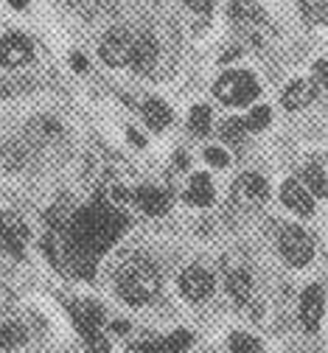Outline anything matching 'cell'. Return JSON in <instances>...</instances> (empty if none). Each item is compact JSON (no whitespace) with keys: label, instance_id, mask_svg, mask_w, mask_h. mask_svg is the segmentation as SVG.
I'll use <instances>...</instances> for the list:
<instances>
[{"label":"cell","instance_id":"cell-1","mask_svg":"<svg viewBox=\"0 0 328 353\" xmlns=\"http://www.w3.org/2000/svg\"><path fill=\"white\" fill-rule=\"evenodd\" d=\"M160 289V275L146 258H132L127 261L118 272V294L130 305L149 303Z\"/></svg>","mask_w":328,"mask_h":353},{"label":"cell","instance_id":"cell-2","mask_svg":"<svg viewBox=\"0 0 328 353\" xmlns=\"http://www.w3.org/2000/svg\"><path fill=\"white\" fill-rule=\"evenodd\" d=\"M214 93L225 101V104H247L258 96V81L253 79V73H244V70H233V73H225Z\"/></svg>","mask_w":328,"mask_h":353},{"label":"cell","instance_id":"cell-3","mask_svg":"<svg viewBox=\"0 0 328 353\" xmlns=\"http://www.w3.org/2000/svg\"><path fill=\"white\" fill-rule=\"evenodd\" d=\"M280 252L292 267H306L314 255V244L300 228H286L280 233Z\"/></svg>","mask_w":328,"mask_h":353},{"label":"cell","instance_id":"cell-4","mask_svg":"<svg viewBox=\"0 0 328 353\" xmlns=\"http://www.w3.org/2000/svg\"><path fill=\"white\" fill-rule=\"evenodd\" d=\"M99 54H101L104 65H110V68L127 65L130 57H132V37H130L124 28H112V31L101 39Z\"/></svg>","mask_w":328,"mask_h":353},{"label":"cell","instance_id":"cell-5","mask_svg":"<svg viewBox=\"0 0 328 353\" xmlns=\"http://www.w3.org/2000/svg\"><path fill=\"white\" fill-rule=\"evenodd\" d=\"M28 239V228L14 213H0V252L3 255H23Z\"/></svg>","mask_w":328,"mask_h":353},{"label":"cell","instance_id":"cell-6","mask_svg":"<svg viewBox=\"0 0 328 353\" xmlns=\"http://www.w3.org/2000/svg\"><path fill=\"white\" fill-rule=\"evenodd\" d=\"M269 188H267V180L258 174H241L236 185H233V202L241 205V208H256L267 199Z\"/></svg>","mask_w":328,"mask_h":353},{"label":"cell","instance_id":"cell-7","mask_svg":"<svg viewBox=\"0 0 328 353\" xmlns=\"http://www.w3.org/2000/svg\"><path fill=\"white\" fill-rule=\"evenodd\" d=\"M180 289L188 300L202 303V300H208L214 294V275L208 270H202V267H188L180 275Z\"/></svg>","mask_w":328,"mask_h":353},{"label":"cell","instance_id":"cell-8","mask_svg":"<svg viewBox=\"0 0 328 353\" xmlns=\"http://www.w3.org/2000/svg\"><path fill=\"white\" fill-rule=\"evenodd\" d=\"M31 59V42L20 34H9L0 39V65L3 68H23Z\"/></svg>","mask_w":328,"mask_h":353},{"label":"cell","instance_id":"cell-9","mask_svg":"<svg viewBox=\"0 0 328 353\" xmlns=\"http://www.w3.org/2000/svg\"><path fill=\"white\" fill-rule=\"evenodd\" d=\"M157 57H160V46H157V39L152 34H141L135 42H132V68L138 73H149L154 65H157Z\"/></svg>","mask_w":328,"mask_h":353},{"label":"cell","instance_id":"cell-10","mask_svg":"<svg viewBox=\"0 0 328 353\" xmlns=\"http://www.w3.org/2000/svg\"><path fill=\"white\" fill-rule=\"evenodd\" d=\"M322 320V289L311 283L300 297V323L306 331H317Z\"/></svg>","mask_w":328,"mask_h":353},{"label":"cell","instance_id":"cell-11","mask_svg":"<svg viewBox=\"0 0 328 353\" xmlns=\"http://www.w3.org/2000/svg\"><path fill=\"white\" fill-rule=\"evenodd\" d=\"M280 199H283L286 208L295 210V213H300V216H309V213L314 210V199H311L309 188H303L298 180L283 183V188H280Z\"/></svg>","mask_w":328,"mask_h":353},{"label":"cell","instance_id":"cell-12","mask_svg":"<svg viewBox=\"0 0 328 353\" xmlns=\"http://www.w3.org/2000/svg\"><path fill=\"white\" fill-rule=\"evenodd\" d=\"M191 334L188 331H177L166 339H152V342H138L135 350L138 353H183L188 345H191Z\"/></svg>","mask_w":328,"mask_h":353},{"label":"cell","instance_id":"cell-13","mask_svg":"<svg viewBox=\"0 0 328 353\" xmlns=\"http://www.w3.org/2000/svg\"><path fill=\"white\" fill-rule=\"evenodd\" d=\"M317 96V84L311 79H298L292 81L289 87H286V93H283V107L286 110H300L306 104H311Z\"/></svg>","mask_w":328,"mask_h":353},{"label":"cell","instance_id":"cell-14","mask_svg":"<svg viewBox=\"0 0 328 353\" xmlns=\"http://www.w3.org/2000/svg\"><path fill=\"white\" fill-rule=\"evenodd\" d=\"M135 202H138L141 210L149 213V216H163V213L169 210V196L163 194L160 188H141V191L135 194Z\"/></svg>","mask_w":328,"mask_h":353},{"label":"cell","instance_id":"cell-15","mask_svg":"<svg viewBox=\"0 0 328 353\" xmlns=\"http://www.w3.org/2000/svg\"><path fill=\"white\" fill-rule=\"evenodd\" d=\"M188 202L191 205H211L214 202V185L208 180V174H194L191 176V185H188Z\"/></svg>","mask_w":328,"mask_h":353},{"label":"cell","instance_id":"cell-16","mask_svg":"<svg viewBox=\"0 0 328 353\" xmlns=\"http://www.w3.org/2000/svg\"><path fill=\"white\" fill-rule=\"evenodd\" d=\"M227 292L238 300V303H247L253 294V281L247 270H227Z\"/></svg>","mask_w":328,"mask_h":353},{"label":"cell","instance_id":"cell-17","mask_svg":"<svg viewBox=\"0 0 328 353\" xmlns=\"http://www.w3.org/2000/svg\"><path fill=\"white\" fill-rule=\"evenodd\" d=\"M143 118H146V123L152 129H166L172 123V110L163 104L160 99H152V101L143 104Z\"/></svg>","mask_w":328,"mask_h":353},{"label":"cell","instance_id":"cell-18","mask_svg":"<svg viewBox=\"0 0 328 353\" xmlns=\"http://www.w3.org/2000/svg\"><path fill=\"white\" fill-rule=\"evenodd\" d=\"M0 163H3V168H9V171H20L28 163V149L17 141H9L3 149H0Z\"/></svg>","mask_w":328,"mask_h":353},{"label":"cell","instance_id":"cell-19","mask_svg":"<svg viewBox=\"0 0 328 353\" xmlns=\"http://www.w3.org/2000/svg\"><path fill=\"white\" fill-rule=\"evenodd\" d=\"M230 14L236 23H244V26H253V23H261V9L253 3V0H233L230 6Z\"/></svg>","mask_w":328,"mask_h":353},{"label":"cell","instance_id":"cell-20","mask_svg":"<svg viewBox=\"0 0 328 353\" xmlns=\"http://www.w3.org/2000/svg\"><path fill=\"white\" fill-rule=\"evenodd\" d=\"M28 339L25 328L20 323H3L0 325V350H14Z\"/></svg>","mask_w":328,"mask_h":353},{"label":"cell","instance_id":"cell-21","mask_svg":"<svg viewBox=\"0 0 328 353\" xmlns=\"http://www.w3.org/2000/svg\"><path fill=\"white\" fill-rule=\"evenodd\" d=\"M303 176H306V185H309L311 196H328V183H325V174L320 165H309L303 171Z\"/></svg>","mask_w":328,"mask_h":353},{"label":"cell","instance_id":"cell-22","mask_svg":"<svg viewBox=\"0 0 328 353\" xmlns=\"http://www.w3.org/2000/svg\"><path fill=\"white\" fill-rule=\"evenodd\" d=\"M191 132L194 135H208L211 132V107L196 104L191 110Z\"/></svg>","mask_w":328,"mask_h":353},{"label":"cell","instance_id":"cell-23","mask_svg":"<svg viewBox=\"0 0 328 353\" xmlns=\"http://www.w3.org/2000/svg\"><path fill=\"white\" fill-rule=\"evenodd\" d=\"M230 350L233 353H264L261 342L253 339L250 334H233L230 336Z\"/></svg>","mask_w":328,"mask_h":353},{"label":"cell","instance_id":"cell-24","mask_svg":"<svg viewBox=\"0 0 328 353\" xmlns=\"http://www.w3.org/2000/svg\"><path fill=\"white\" fill-rule=\"evenodd\" d=\"M300 9L311 23H325L328 20V0H300Z\"/></svg>","mask_w":328,"mask_h":353},{"label":"cell","instance_id":"cell-25","mask_svg":"<svg viewBox=\"0 0 328 353\" xmlns=\"http://www.w3.org/2000/svg\"><path fill=\"white\" fill-rule=\"evenodd\" d=\"M269 118H272V112H269V107H253V112L247 115V121H244V126L247 129H253V132H261L267 123H269Z\"/></svg>","mask_w":328,"mask_h":353},{"label":"cell","instance_id":"cell-26","mask_svg":"<svg viewBox=\"0 0 328 353\" xmlns=\"http://www.w3.org/2000/svg\"><path fill=\"white\" fill-rule=\"evenodd\" d=\"M244 121H238V118H230V121H225V126H222V138L227 141V143H238L241 141V135H244Z\"/></svg>","mask_w":328,"mask_h":353},{"label":"cell","instance_id":"cell-27","mask_svg":"<svg viewBox=\"0 0 328 353\" xmlns=\"http://www.w3.org/2000/svg\"><path fill=\"white\" fill-rule=\"evenodd\" d=\"M205 160H208L211 165H216V168H225L230 163V157H227L225 149H205Z\"/></svg>","mask_w":328,"mask_h":353},{"label":"cell","instance_id":"cell-28","mask_svg":"<svg viewBox=\"0 0 328 353\" xmlns=\"http://www.w3.org/2000/svg\"><path fill=\"white\" fill-rule=\"evenodd\" d=\"M88 345H90V353H110V345H107V339L101 334L88 336Z\"/></svg>","mask_w":328,"mask_h":353},{"label":"cell","instance_id":"cell-29","mask_svg":"<svg viewBox=\"0 0 328 353\" xmlns=\"http://www.w3.org/2000/svg\"><path fill=\"white\" fill-rule=\"evenodd\" d=\"M188 9H194L196 14H208L214 9V0H185Z\"/></svg>","mask_w":328,"mask_h":353},{"label":"cell","instance_id":"cell-30","mask_svg":"<svg viewBox=\"0 0 328 353\" xmlns=\"http://www.w3.org/2000/svg\"><path fill=\"white\" fill-rule=\"evenodd\" d=\"M70 65H73L76 73H85V70H88V59L81 57V54H73V57H70Z\"/></svg>","mask_w":328,"mask_h":353},{"label":"cell","instance_id":"cell-31","mask_svg":"<svg viewBox=\"0 0 328 353\" xmlns=\"http://www.w3.org/2000/svg\"><path fill=\"white\" fill-rule=\"evenodd\" d=\"M314 70H317V76L322 79V84L328 87V59H322V62H317V65H314Z\"/></svg>","mask_w":328,"mask_h":353},{"label":"cell","instance_id":"cell-32","mask_svg":"<svg viewBox=\"0 0 328 353\" xmlns=\"http://www.w3.org/2000/svg\"><path fill=\"white\" fill-rule=\"evenodd\" d=\"M112 328H115V334H127V331H130V325H127V323H115Z\"/></svg>","mask_w":328,"mask_h":353},{"label":"cell","instance_id":"cell-33","mask_svg":"<svg viewBox=\"0 0 328 353\" xmlns=\"http://www.w3.org/2000/svg\"><path fill=\"white\" fill-rule=\"evenodd\" d=\"M130 141H132V143H138V146H143V138L138 135V132H132V129H130Z\"/></svg>","mask_w":328,"mask_h":353},{"label":"cell","instance_id":"cell-34","mask_svg":"<svg viewBox=\"0 0 328 353\" xmlns=\"http://www.w3.org/2000/svg\"><path fill=\"white\" fill-rule=\"evenodd\" d=\"M9 3H12V6H14V9H23V6H25V3H28V0H9Z\"/></svg>","mask_w":328,"mask_h":353},{"label":"cell","instance_id":"cell-35","mask_svg":"<svg viewBox=\"0 0 328 353\" xmlns=\"http://www.w3.org/2000/svg\"><path fill=\"white\" fill-rule=\"evenodd\" d=\"M300 353H317V350H300Z\"/></svg>","mask_w":328,"mask_h":353},{"label":"cell","instance_id":"cell-36","mask_svg":"<svg viewBox=\"0 0 328 353\" xmlns=\"http://www.w3.org/2000/svg\"><path fill=\"white\" fill-rule=\"evenodd\" d=\"M0 93H3V81H0Z\"/></svg>","mask_w":328,"mask_h":353}]
</instances>
